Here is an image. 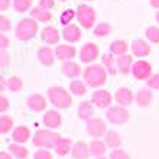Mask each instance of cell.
<instances>
[{
  "instance_id": "49",
  "label": "cell",
  "mask_w": 159,
  "mask_h": 159,
  "mask_svg": "<svg viewBox=\"0 0 159 159\" xmlns=\"http://www.w3.org/2000/svg\"><path fill=\"white\" fill-rule=\"evenodd\" d=\"M0 159H13L12 153H7V152H2L0 153Z\"/></svg>"
},
{
  "instance_id": "52",
  "label": "cell",
  "mask_w": 159,
  "mask_h": 159,
  "mask_svg": "<svg viewBox=\"0 0 159 159\" xmlns=\"http://www.w3.org/2000/svg\"><path fill=\"white\" fill-rule=\"evenodd\" d=\"M59 2H61V3H67L68 0H59Z\"/></svg>"
},
{
  "instance_id": "14",
  "label": "cell",
  "mask_w": 159,
  "mask_h": 159,
  "mask_svg": "<svg viewBox=\"0 0 159 159\" xmlns=\"http://www.w3.org/2000/svg\"><path fill=\"white\" fill-rule=\"evenodd\" d=\"M77 49L72 45H58L55 48V57L62 61H71L72 58H75Z\"/></svg>"
},
{
  "instance_id": "9",
  "label": "cell",
  "mask_w": 159,
  "mask_h": 159,
  "mask_svg": "<svg viewBox=\"0 0 159 159\" xmlns=\"http://www.w3.org/2000/svg\"><path fill=\"white\" fill-rule=\"evenodd\" d=\"M132 74L136 80H148L152 75V65L145 59H139L132 67Z\"/></svg>"
},
{
  "instance_id": "3",
  "label": "cell",
  "mask_w": 159,
  "mask_h": 159,
  "mask_svg": "<svg viewBox=\"0 0 159 159\" xmlns=\"http://www.w3.org/2000/svg\"><path fill=\"white\" fill-rule=\"evenodd\" d=\"M48 98H49L51 104H54L59 110H65L68 107H71V104H72V97L70 96V93L64 87H59V85L49 87V90H48Z\"/></svg>"
},
{
  "instance_id": "54",
  "label": "cell",
  "mask_w": 159,
  "mask_h": 159,
  "mask_svg": "<svg viewBox=\"0 0 159 159\" xmlns=\"http://www.w3.org/2000/svg\"><path fill=\"white\" fill-rule=\"evenodd\" d=\"M87 2H91V0H87Z\"/></svg>"
},
{
  "instance_id": "12",
  "label": "cell",
  "mask_w": 159,
  "mask_h": 159,
  "mask_svg": "<svg viewBox=\"0 0 159 159\" xmlns=\"http://www.w3.org/2000/svg\"><path fill=\"white\" fill-rule=\"evenodd\" d=\"M130 48L134 57H139V58H145L151 54V45H148V42L143 39H134Z\"/></svg>"
},
{
  "instance_id": "42",
  "label": "cell",
  "mask_w": 159,
  "mask_h": 159,
  "mask_svg": "<svg viewBox=\"0 0 159 159\" xmlns=\"http://www.w3.org/2000/svg\"><path fill=\"white\" fill-rule=\"evenodd\" d=\"M12 29V23H10V19L7 16H4L2 15L0 16V30H3V32H7V30Z\"/></svg>"
},
{
  "instance_id": "11",
  "label": "cell",
  "mask_w": 159,
  "mask_h": 159,
  "mask_svg": "<svg viewBox=\"0 0 159 159\" xmlns=\"http://www.w3.org/2000/svg\"><path fill=\"white\" fill-rule=\"evenodd\" d=\"M134 94L130 88H126V87H120L119 90H116V94H114V98L117 101L119 106H123V107H127L133 103L134 100Z\"/></svg>"
},
{
  "instance_id": "26",
  "label": "cell",
  "mask_w": 159,
  "mask_h": 159,
  "mask_svg": "<svg viewBox=\"0 0 159 159\" xmlns=\"http://www.w3.org/2000/svg\"><path fill=\"white\" fill-rule=\"evenodd\" d=\"M94 114V104L93 101H83L78 106V117L83 120H90Z\"/></svg>"
},
{
  "instance_id": "6",
  "label": "cell",
  "mask_w": 159,
  "mask_h": 159,
  "mask_svg": "<svg viewBox=\"0 0 159 159\" xmlns=\"http://www.w3.org/2000/svg\"><path fill=\"white\" fill-rule=\"evenodd\" d=\"M106 117L113 125H125L130 119V113L123 106H110L106 111Z\"/></svg>"
},
{
  "instance_id": "28",
  "label": "cell",
  "mask_w": 159,
  "mask_h": 159,
  "mask_svg": "<svg viewBox=\"0 0 159 159\" xmlns=\"http://www.w3.org/2000/svg\"><path fill=\"white\" fill-rule=\"evenodd\" d=\"M127 49H129L127 42L120 41V39L113 41L111 43H110V52H111L113 55H116V57H121V55L127 54Z\"/></svg>"
},
{
  "instance_id": "30",
  "label": "cell",
  "mask_w": 159,
  "mask_h": 159,
  "mask_svg": "<svg viewBox=\"0 0 159 159\" xmlns=\"http://www.w3.org/2000/svg\"><path fill=\"white\" fill-rule=\"evenodd\" d=\"M104 142H106V145H107L109 148L117 149V148L121 145V138H120V134H119L117 132H113V130H110V132H107V133H106Z\"/></svg>"
},
{
  "instance_id": "24",
  "label": "cell",
  "mask_w": 159,
  "mask_h": 159,
  "mask_svg": "<svg viewBox=\"0 0 159 159\" xmlns=\"http://www.w3.org/2000/svg\"><path fill=\"white\" fill-rule=\"evenodd\" d=\"M133 57H130L129 54H125L117 58V67H119V72L121 74H130L132 72V67H133Z\"/></svg>"
},
{
  "instance_id": "17",
  "label": "cell",
  "mask_w": 159,
  "mask_h": 159,
  "mask_svg": "<svg viewBox=\"0 0 159 159\" xmlns=\"http://www.w3.org/2000/svg\"><path fill=\"white\" fill-rule=\"evenodd\" d=\"M41 38L48 45H55L59 41V32L54 26H45L41 32Z\"/></svg>"
},
{
  "instance_id": "39",
  "label": "cell",
  "mask_w": 159,
  "mask_h": 159,
  "mask_svg": "<svg viewBox=\"0 0 159 159\" xmlns=\"http://www.w3.org/2000/svg\"><path fill=\"white\" fill-rule=\"evenodd\" d=\"M9 65H10V55L6 52V51H0V68L3 70V71H6L9 68Z\"/></svg>"
},
{
  "instance_id": "32",
  "label": "cell",
  "mask_w": 159,
  "mask_h": 159,
  "mask_svg": "<svg viewBox=\"0 0 159 159\" xmlns=\"http://www.w3.org/2000/svg\"><path fill=\"white\" fill-rule=\"evenodd\" d=\"M70 90L75 96H84L87 93V84H85V81H81V80H74L70 84Z\"/></svg>"
},
{
  "instance_id": "25",
  "label": "cell",
  "mask_w": 159,
  "mask_h": 159,
  "mask_svg": "<svg viewBox=\"0 0 159 159\" xmlns=\"http://www.w3.org/2000/svg\"><path fill=\"white\" fill-rule=\"evenodd\" d=\"M30 17H34L35 20H38V22H43V23H49L52 20V15H51L49 10L42 9L39 6L30 10Z\"/></svg>"
},
{
  "instance_id": "4",
  "label": "cell",
  "mask_w": 159,
  "mask_h": 159,
  "mask_svg": "<svg viewBox=\"0 0 159 159\" xmlns=\"http://www.w3.org/2000/svg\"><path fill=\"white\" fill-rule=\"evenodd\" d=\"M61 136L58 133H55L52 130L48 129H42L38 130L35 133L32 142H34L35 146L38 148H45V149H55V146L58 145V142L61 140Z\"/></svg>"
},
{
  "instance_id": "31",
  "label": "cell",
  "mask_w": 159,
  "mask_h": 159,
  "mask_svg": "<svg viewBox=\"0 0 159 159\" xmlns=\"http://www.w3.org/2000/svg\"><path fill=\"white\" fill-rule=\"evenodd\" d=\"M106 145L104 142H101V140H98V139H96V140H93L91 143H90V151H91V155L96 156V158H101V156H104L106 153Z\"/></svg>"
},
{
  "instance_id": "47",
  "label": "cell",
  "mask_w": 159,
  "mask_h": 159,
  "mask_svg": "<svg viewBox=\"0 0 159 159\" xmlns=\"http://www.w3.org/2000/svg\"><path fill=\"white\" fill-rule=\"evenodd\" d=\"M9 6H10V0H0V10L2 12L7 10Z\"/></svg>"
},
{
  "instance_id": "33",
  "label": "cell",
  "mask_w": 159,
  "mask_h": 159,
  "mask_svg": "<svg viewBox=\"0 0 159 159\" xmlns=\"http://www.w3.org/2000/svg\"><path fill=\"white\" fill-rule=\"evenodd\" d=\"M6 84H7V88L12 93H19L23 88V83H22V80L17 75H12L9 78H6Z\"/></svg>"
},
{
  "instance_id": "2",
  "label": "cell",
  "mask_w": 159,
  "mask_h": 159,
  "mask_svg": "<svg viewBox=\"0 0 159 159\" xmlns=\"http://www.w3.org/2000/svg\"><path fill=\"white\" fill-rule=\"evenodd\" d=\"M38 20H35L34 17H23L17 22L16 29H15V35L19 41H30L34 39L38 34Z\"/></svg>"
},
{
  "instance_id": "1",
  "label": "cell",
  "mask_w": 159,
  "mask_h": 159,
  "mask_svg": "<svg viewBox=\"0 0 159 159\" xmlns=\"http://www.w3.org/2000/svg\"><path fill=\"white\" fill-rule=\"evenodd\" d=\"M107 74L109 72L104 68V65L93 64V65L85 67V70L83 71V78L87 85L93 88H100L101 85L107 83Z\"/></svg>"
},
{
  "instance_id": "20",
  "label": "cell",
  "mask_w": 159,
  "mask_h": 159,
  "mask_svg": "<svg viewBox=\"0 0 159 159\" xmlns=\"http://www.w3.org/2000/svg\"><path fill=\"white\" fill-rule=\"evenodd\" d=\"M71 153L75 159H88V156L91 155V151L85 142H75L72 146Z\"/></svg>"
},
{
  "instance_id": "22",
  "label": "cell",
  "mask_w": 159,
  "mask_h": 159,
  "mask_svg": "<svg viewBox=\"0 0 159 159\" xmlns=\"http://www.w3.org/2000/svg\"><path fill=\"white\" fill-rule=\"evenodd\" d=\"M62 72L68 78H77L81 75V67H80V64L74 62V61H64Z\"/></svg>"
},
{
  "instance_id": "10",
  "label": "cell",
  "mask_w": 159,
  "mask_h": 159,
  "mask_svg": "<svg viewBox=\"0 0 159 159\" xmlns=\"http://www.w3.org/2000/svg\"><path fill=\"white\" fill-rule=\"evenodd\" d=\"M91 101L98 109H106L111 104V94L107 90H96L91 94Z\"/></svg>"
},
{
  "instance_id": "8",
  "label": "cell",
  "mask_w": 159,
  "mask_h": 159,
  "mask_svg": "<svg viewBox=\"0 0 159 159\" xmlns=\"http://www.w3.org/2000/svg\"><path fill=\"white\" fill-rule=\"evenodd\" d=\"M98 55H100V49H98V46H97L96 43H93V42H88V43L83 45L81 51H80V59H81V62H84V64L94 62V61L98 58Z\"/></svg>"
},
{
  "instance_id": "38",
  "label": "cell",
  "mask_w": 159,
  "mask_h": 159,
  "mask_svg": "<svg viewBox=\"0 0 159 159\" xmlns=\"http://www.w3.org/2000/svg\"><path fill=\"white\" fill-rule=\"evenodd\" d=\"M74 17H77V12H74L72 9H67V10H64L61 13V16H59V22L62 23L64 26L70 25L72 20H74Z\"/></svg>"
},
{
  "instance_id": "41",
  "label": "cell",
  "mask_w": 159,
  "mask_h": 159,
  "mask_svg": "<svg viewBox=\"0 0 159 159\" xmlns=\"http://www.w3.org/2000/svg\"><path fill=\"white\" fill-rule=\"evenodd\" d=\"M109 159H130V156L121 149H113L110 152Z\"/></svg>"
},
{
  "instance_id": "43",
  "label": "cell",
  "mask_w": 159,
  "mask_h": 159,
  "mask_svg": "<svg viewBox=\"0 0 159 159\" xmlns=\"http://www.w3.org/2000/svg\"><path fill=\"white\" fill-rule=\"evenodd\" d=\"M34 159H54L52 158V153L46 149H39V151L35 152Z\"/></svg>"
},
{
  "instance_id": "46",
  "label": "cell",
  "mask_w": 159,
  "mask_h": 159,
  "mask_svg": "<svg viewBox=\"0 0 159 159\" xmlns=\"http://www.w3.org/2000/svg\"><path fill=\"white\" fill-rule=\"evenodd\" d=\"M9 109V100L4 96H0V111L3 113Z\"/></svg>"
},
{
  "instance_id": "7",
  "label": "cell",
  "mask_w": 159,
  "mask_h": 159,
  "mask_svg": "<svg viewBox=\"0 0 159 159\" xmlns=\"http://www.w3.org/2000/svg\"><path fill=\"white\" fill-rule=\"evenodd\" d=\"M87 132L93 138H101L107 133V126L100 117H91L87 120Z\"/></svg>"
},
{
  "instance_id": "18",
  "label": "cell",
  "mask_w": 159,
  "mask_h": 159,
  "mask_svg": "<svg viewBox=\"0 0 159 159\" xmlns=\"http://www.w3.org/2000/svg\"><path fill=\"white\" fill-rule=\"evenodd\" d=\"M55 51L51 46H42L38 49V59L42 65H52L55 61Z\"/></svg>"
},
{
  "instance_id": "51",
  "label": "cell",
  "mask_w": 159,
  "mask_h": 159,
  "mask_svg": "<svg viewBox=\"0 0 159 159\" xmlns=\"http://www.w3.org/2000/svg\"><path fill=\"white\" fill-rule=\"evenodd\" d=\"M155 19H156V22H158V23H159V12L155 15Z\"/></svg>"
},
{
  "instance_id": "16",
  "label": "cell",
  "mask_w": 159,
  "mask_h": 159,
  "mask_svg": "<svg viewBox=\"0 0 159 159\" xmlns=\"http://www.w3.org/2000/svg\"><path fill=\"white\" fill-rule=\"evenodd\" d=\"M28 107H29L32 111H43L46 109V98L42 94H32V96L28 97Z\"/></svg>"
},
{
  "instance_id": "27",
  "label": "cell",
  "mask_w": 159,
  "mask_h": 159,
  "mask_svg": "<svg viewBox=\"0 0 159 159\" xmlns=\"http://www.w3.org/2000/svg\"><path fill=\"white\" fill-rule=\"evenodd\" d=\"M72 146H74V143H72L71 139L62 138L58 142V145L55 146V152L58 156H65L67 153H70V151H72Z\"/></svg>"
},
{
  "instance_id": "35",
  "label": "cell",
  "mask_w": 159,
  "mask_h": 159,
  "mask_svg": "<svg viewBox=\"0 0 159 159\" xmlns=\"http://www.w3.org/2000/svg\"><path fill=\"white\" fill-rule=\"evenodd\" d=\"M13 127V119L7 114H3L0 117V133L2 134H6L7 132H10Z\"/></svg>"
},
{
  "instance_id": "36",
  "label": "cell",
  "mask_w": 159,
  "mask_h": 159,
  "mask_svg": "<svg viewBox=\"0 0 159 159\" xmlns=\"http://www.w3.org/2000/svg\"><path fill=\"white\" fill-rule=\"evenodd\" d=\"M13 7L17 13H25L32 7V0H13Z\"/></svg>"
},
{
  "instance_id": "53",
  "label": "cell",
  "mask_w": 159,
  "mask_h": 159,
  "mask_svg": "<svg viewBox=\"0 0 159 159\" xmlns=\"http://www.w3.org/2000/svg\"><path fill=\"white\" fill-rule=\"evenodd\" d=\"M97 159H107V158H104V156H101V158H97Z\"/></svg>"
},
{
  "instance_id": "37",
  "label": "cell",
  "mask_w": 159,
  "mask_h": 159,
  "mask_svg": "<svg viewBox=\"0 0 159 159\" xmlns=\"http://www.w3.org/2000/svg\"><path fill=\"white\" fill-rule=\"evenodd\" d=\"M145 36L152 43H159V28L158 26H149V28H146Z\"/></svg>"
},
{
  "instance_id": "19",
  "label": "cell",
  "mask_w": 159,
  "mask_h": 159,
  "mask_svg": "<svg viewBox=\"0 0 159 159\" xmlns=\"http://www.w3.org/2000/svg\"><path fill=\"white\" fill-rule=\"evenodd\" d=\"M152 88L149 87H143L140 88L138 93H136V103H138V106H140V107H148V106L151 104L152 98H153V93L151 91Z\"/></svg>"
},
{
  "instance_id": "23",
  "label": "cell",
  "mask_w": 159,
  "mask_h": 159,
  "mask_svg": "<svg viewBox=\"0 0 159 159\" xmlns=\"http://www.w3.org/2000/svg\"><path fill=\"white\" fill-rule=\"evenodd\" d=\"M101 62L104 65V68L107 70L110 75H116V72L119 71V67H117V59L114 57L111 52L110 54H104L101 57Z\"/></svg>"
},
{
  "instance_id": "34",
  "label": "cell",
  "mask_w": 159,
  "mask_h": 159,
  "mask_svg": "<svg viewBox=\"0 0 159 159\" xmlns=\"http://www.w3.org/2000/svg\"><path fill=\"white\" fill-rule=\"evenodd\" d=\"M110 34H111V25L107 23V22H101L94 28V35L98 36V38H104Z\"/></svg>"
},
{
  "instance_id": "50",
  "label": "cell",
  "mask_w": 159,
  "mask_h": 159,
  "mask_svg": "<svg viewBox=\"0 0 159 159\" xmlns=\"http://www.w3.org/2000/svg\"><path fill=\"white\" fill-rule=\"evenodd\" d=\"M151 6L153 9H159V0H151Z\"/></svg>"
},
{
  "instance_id": "44",
  "label": "cell",
  "mask_w": 159,
  "mask_h": 159,
  "mask_svg": "<svg viewBox=\"0 0 159 159\" xmlns=\"http://www.w3.org/2000/svg\"><path fill=\"white\" fill-rule=\"evenodd\" d=\"M55 6V0H39V7L51 10Z\"/></svg>"
},
{
  "instance_id": "48",
  "label": "cell",
  "mask_w": 159,
  "mask_h": 159,
  "mask_svg": "<svg viewBox=\"0 0 159 159\" xmlns=\"http://www.w3.org/2000/svg\"><path fill=\"white\" fill-rule=\"evenodd\" d=\"M4 88H7V84H6V78H0V91H4Z\"/></svg>"
},
{
  "instance_id": "13",
  "label": "cell",
  "mask_w": 159,
  "mask_h": 159,
  "mask_svg": "<svg viewBox=\"0 0 159 159\" xmlns=\"http://www.w3.org/2000/svg\"><path fill=\"white\" fill-rule=\"evenodd\" d=\"M62 38L67 42H70V43H75V42H78L81 39V29L74 23H70V25L64 26Z\"/></svg>"
},
{
  "instance_id": "40",
  "label": "cell",
  "mask_w": 159,
  "mask_h": 159,
  "mask_svg": "<svg viewBox=\"0 0 159 159\" xmlns=\"http://www.w3.org/2000/svg\"><path fill=\"white\" fill-rule=\"evenodd\" d=\"M146 85L152 90H159V74H152L146 80Z\"/></svg>"
},
{
  "instance_id": "21",
  "label": "cell",
  "mask_w": 159,
  "mask_h": 159,
  "mask_svg": "<svg viewBox=\"0 0 159 159\" xmlns=\"http://www.w3.org/2000/svg\"><path fill=\"white\" fill-rule=\"evenodd\" d=\"M13 140H15V143H26L28 140L30 139V129L28 127V126H17V127H15V130H13Z\"/></svg>"
},
{
  "instance_id": "15",
  "label": "cell",
  "mask_w": 159,
  "mask_h": 159,
  "mask_svg": "<svg viewBox=\"0 0 159 159\" xmlns=\"http://www.w3.org/2000/svg\"><path fill=\"white\" fill-rule=\"evenodd\" d=\"M43 123H45V126L48 127V129H58L59 126H61V123H62V117H61V114H59V111H57V110H49V111H46L45 114H43Z\"/></svg>"
},
{
  "instance_id": "45",
  "label": "cell",
  "mask_w": 159,
  "mask_h": 159,
  "mask_svg": "<svg viewBox=\"0 0 159 159\" xmlns=\"http://www.w3.org/2000/svg\"><path fill=\"white\" fill-rule=\"evenodd\" d=\"M9 46H10V41H9V38L4 34H0V48H2L3 51H6Z\"/></svg>"
},
{
  "instance_id": "29",
  "label": "cell",
  "mask_w": 159,
  "mask_h": 159,
  "mask_svg": "<svg viewBox=\"0 0 159 159\" xmlns=\"http://www.w3.org/2000/svg\"><path fill=\"white\" fill-rule=\"evenodd\" d=\"M9 151L17 159H28V156H29L28 148H25L22 143H12V145L9 146Z\"/></svg>"
},
{
  "instance_id": "5",
  "label": "cell",
  "mask_w": 159,
  "mask_h": 159,
  "mask_svg": "<svg viewBox=\"0 0 159 159\" xmlns=\"http://www.w3.org/2000/svg\"><path fill=\"white\" fill-rule=\"evenodd\" d=\"M96 9L91 7L90 4H80L77 7V20L84 29H91L96 23Z\"/></svg>"
}]
</instances>
